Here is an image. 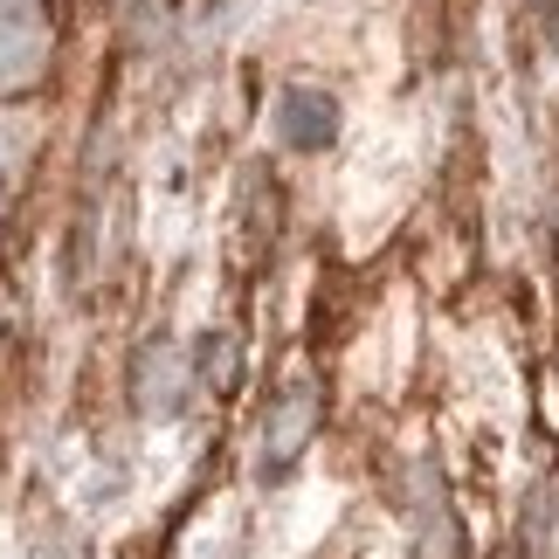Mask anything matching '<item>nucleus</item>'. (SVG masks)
Wrapping results in <instances>:
<instances>
[{"mask_svg":"<svg viewBox=\"0 0 559 559\" xmlns=\"http://www.w3.org/2000/svg\"><path fill=\"white\" fill-rule=\"evenodd\" d=\"M332 104L325 97H318V91H290L284 97V118H276V132H284L290 145H325L332 139Z\"/></svg>","mask_w":559,"mask_h":559,"instance_id":"f03ea898","label":"nucleus"},{"mask_svg":"<svg viewBox=\"0 0 559 559\" xmlns=\"http://www.w3.org/2000/svg\"><path fill=\"white\" fill-rule=\"evenodd\" d=\"M0 311H8V297H0Z\"/></svg>","mask_w":559,"mask_h":559,"instance_id":"20e7f679","label":"nucleus"},{"mask_svg":"<svg viewBox=\"0 0 559 559\" xmlns=\"http://www.w3.org/2000/svg\"><path fill=\"white\" fill-rule=\"evenodd\" d=\"M8 145H14V124H0V159H8Z\"/></svg>","mask_w":559,"mask_h":559,"instance_id":"7ed1b4c3","label":"nucleus"},{"mask_svg":"<svg viewBox=\"0 0 559 559\" xmlns=\"http://www.w3.org/2000/svg\"><path fill=\"white\" fill-rule=\"evenodd\" d=\"M41 56H49V35H41L35 21H14V14H0V91L28 83V76L41 70Z\"/></svg>","mask_w":559,"mask_h":559,"instance_id":"f257e3e1","label":"nucleus"}]
</instances>
